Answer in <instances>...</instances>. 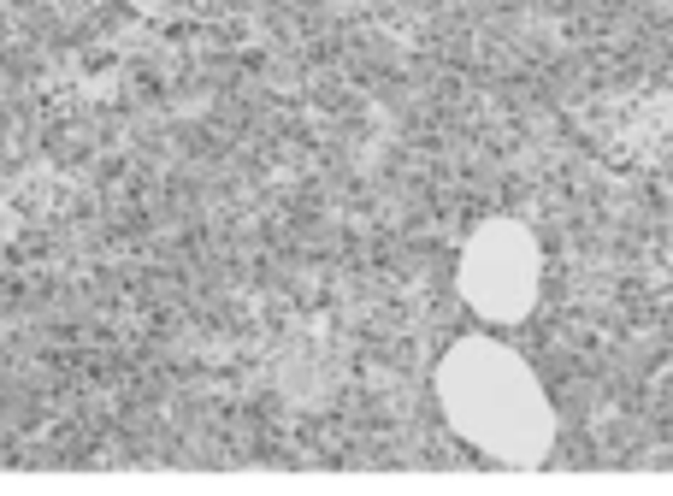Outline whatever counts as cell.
<instances>
[{"label":"cell","mask_w":673,"mask_h":496,"mask_svg":"<svg viewBox=\"0 0 673 496\" xmlns=\"http://www.w3.org/2000/svg\"><path fill=\"white\" fill-rule=\"evenodd\" d=\"M443 414L472 450L496 461H544L555 443V414L544 402V384L496 337H467L438 367Z\"/></svg>","instance_id":"1"},{"label":"cell","mask_w":673,"mask_h":496,"mask_svg":"<svg viewBox=\"0 0 673 496\" xmlns=\"http://www.w3.org/2000/svg\"><path fill=\"white\" fill-rule=\"evenodd\" d=\"M461 295L479 307L484 319L508 326L538 302V243L514 225V219H496L461 254Z\"/></svg>","instance_id":"2"}]
</instances>
